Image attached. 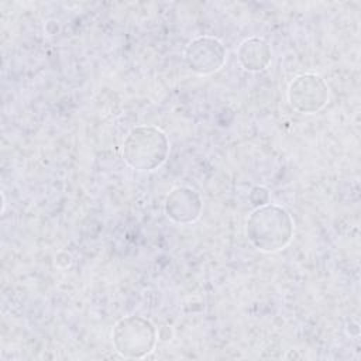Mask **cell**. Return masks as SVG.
<instances>
[{"instance_id":"5b68a950","label":"cell","mask_w":361,"mask_h":361,"mask_svg":"<svg viewBox=\"0 0 361 361\" xmlns=\"http://www.w3.org/2000/svg\"><path fill=\"white\" fill-rule=\"evenodd\" d=\"M226 62V48L217 38L197 37L185 49L186 66L197 75H210Z\"/></svg>"},{"instance_id":"52a82bcc","label":"cell","mask_w":361,"mask_h":361,"mask_svg":"<svg viewBox=\"0 0 361 361\" xmlns=\"http://www.w3.org/2000/svg\"><path fill=\"white\" fill-rule=\"evenodd\" d=\"M271 48L268 42L258 37L244 39L237 51L240 65L250 72H258L265 69L271 62Z\"/></svg>"},{"instance_id":"3957f363","label":"cell","mask_w":361,"mask_h":361,"mask_svg":"<svg viewBox=\"0 0 361 361\" xmlns=\"http://www.w3.org/2000/svg\"><path fill=\"white\" fill-rule=\"evenodd\" d=\"M111 337L113 345L120 355L142 358L148 355L157 344V329L145 317L127 316L114 324Z\"/></svg>"},{"instance_id":"277c9868","label":"cell","mask_w":361,"mask_h":361,"mask_svg":"<svg viewBox=\"0 0 361 361\" xmlns=\"http://www.w3.org/2000/svg\"><path fill=\"white\" fill-rule=\"evenodd\" d=\"M288 100L292 109L299 113H316L322 110L329 100L327 83L316 73L299 75L288 87Z\"/></svg>"},{"instance_id":"8992f818","label":"cell","mask_w":361,"mask_h":361,"mask_svg":"<svg viewBox=\"0 0 361 361\" xmlns=\"http://www.w3.org/2000/svg\"><path fill=\"white\" fill-rule=\"evenodd\" d=\"M200 195L188 186H178L169 192L165 199V214L173 223L189 224L199 219L202 213Z\"/></svg>"},{"instance_id":"7a4b0ae2","label":"cell","mask_w":361,"mask_h":361,"mask_svg":"<svg viewBox=\"0 0 361 361\" xmlns=\"http://www.w3.org/2000/svg\"><path fill=\"white\" fill-rule=\"evenodd\" d=\"M169 152V140L155 126H137L128 131L123 142V159L135 171H154L161 166Z\"/></svg>"},{"instance_id":"6da1fadb","label":"cell","mask_w":361,"mask_h":361,"mask_svg":"<svg viewBox=\"0 0 361 361\" xmlns=\"http://www.w3.org/2000/svg\"><path fill=\"white\" fill-rule=\"evenodd\" d=\"M245 234L259 251L276 252L285 248L293 237V219L278 204L257 207L247 219Z\"/></svg>"}]
</instances>
